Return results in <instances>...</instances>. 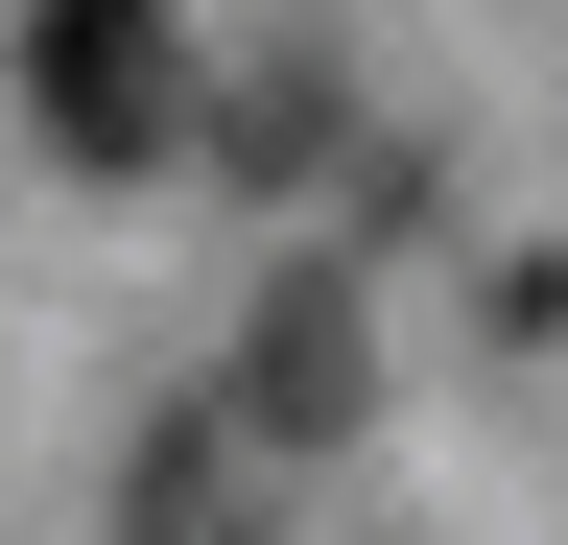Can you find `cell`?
Listing matches in <instances>:
<instances>
[{
  "instance_id": "cell-1",
  "label": "cell",
  "mask_w": 568,
  "mask_h": 545,
  "mask_svg": "<svg viewBox=\"0 0 568 545\" xmlns=\"http://www.w3.org/2000/svg\"><path fill=\"white\" fill-rule=\"evenodd\" d=\"M24 95H48L71 166H142L166 95H190V48H166V0H48V24H24Z\"/></svg>"
},
{
  "instance_id": "cell-2",
  "label": "cell",
  "mask_w": 568,
  "mask_h": 545,
  "mask_svg": "<svg viewBox=\"0 0 568 545\" xmlns=\"http://www.w3.org/2000/svg\"><path fill=\"white\" fill-rule=\"evenodd\" d=\"M332 403H355V309L284 285V309H261V427H332Z\"/></svg>"
}]
</instances>
